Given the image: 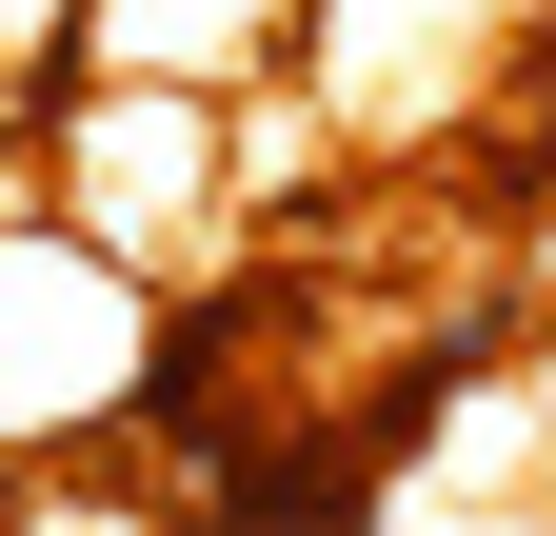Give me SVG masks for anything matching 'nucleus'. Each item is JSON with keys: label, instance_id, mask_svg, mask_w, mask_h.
<instances>
[{"label": "nucleus", "instance_id": "obj_1", "mask_svg": "<svg viewBox=\"0 0 556 536\" xmlns=\"http://www.w3.org/2000/svg\"><path fill=\"white\" fill-rule=\"evenodd\" d=\"M60 60H80V0H0V100H40Z\"/></svg>", "mask_w": 556, "mask_h": 536}]
</instances>
